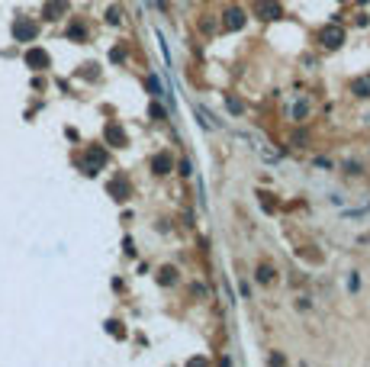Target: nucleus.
<instances>
[{"instance_id":"nucleus-1","label":"nucleus","mask_w":370,"mask_h":367,"mask_svg":"<svg viewBox=\"0 0 370 367\" xmlns=\"http://www.w3.org/2000/svg\"><path fill=\"white\" fill-rule=\"evenodd\" d=\"M251 13H255L258 20H264V23H270V20H280L283 10H280L277 0H255V3H251Z\"/></svg>"},{"instance_id":"nucleus-2","label":"nucleus","mask_w":370,"mask_h":367,"mask_svg":"<svg viewBox=\"0 0 370 367\" xmlns=\"http://www.w3.org/2000/svg\"><path fill=\"white\" fill-rule=\"evenodd\" d=\"M36 36H39V26L32 23L29 16H16L13 20V39L16 42H32Z\"/></svg>"},{"instance_id":"nucleus-3","label":"nucleus","mask_w":370,"mask_h":367,"mask_svg":"<svg viewBox=\"0 0 370 367\" xmlns=\"http://www.w3.org/2000/svg\"><path fill=\"white\" fill-rule=\"evenodd\" d=\"M103 164H107V152H103L100 145L87 148V158H84V164H81V168H84V174H87V177H93L97 171L103 168Z\"/></svg>"},{"instance_id":"nucleus-4","label":"nucleus","mask_w":370,"mask_h":367,"mask_svg":"<svg viewBox=\"0 0 370 367\" xmlns=\"http://www.w3.org/2000/svg\"><path fill=\"white\" fill-rule=\"evenodd\" d=\"M319 39H322L325 48H341V46H345V29H341L338 23H328V26H322Z\"/></svg>"},{"instance_id":"nucleus-5","label":"nucleus","mask_w":370,"mask_h":367,"mask_svg":"<svg viewBox=\"0 0 370 367\" xmlns=\"http://www.w3.org/2000/svg\"><path fill=\"white\" fill-rule=\"evenodd\" d=\"M245 23H248V16H245V10H239V7H229L222 13V29H229V32H239Z\"/></svg>"},{"instance_id":"nucleus-6","label":"nucleus","mask_w":370,"mask_h":367,"mask_svg":"<svg viewBox=\"0 0 370 367\" xmlns=\"http://www.w3.org/2000/svg\"><path fill=\"white\" fill-rule=\"evenodd\" d=\"M26 65H29L32 71H45L48 65H52V58H48L45 48H29V52H26Z\"/></svg>"},{"instance_id":"nucleus-7","label":"nucleus","mask_w":370,"mask_h":367,"mask_svg":"<svg viewBox=\"0 0 370 367\" xmlns=\"http://www.w3.org/2000/svg\"><path fill=\"white\" fill-rule=\"evenodd\" d=\"M68 13V0H45V7H42V16L45 20H58V16Z\"/></svg>"},{"instance_id":"nucleus-8","label":"nucleus","mask_w":370,"mask_h":367,"mask_svg":"<svg viewBox=\"0 0 370 367\" xmlns=\"http://www.w3.org/2000/svg\"><path fill=\"white\" fill-rule=\"evenodd\" d=\"M103 138H107L113 148H123L126 145V132L116 126V122H107V129H103Z\"/></svg>"},{"instance_id":"nucleus-9","label":"nucleus","mask_w":370,"mask_h":367,"mask_svg":"<svg viewBox=\"0 0 370 367\" xmlns=\"http://www.w3.org/2000/svg\"><path fill=\"white\" fill-rule=\"evenodd\" d=\"M109 197H113L116 203H126V200H129V181H126V177H116V181L109 184Z\"/></svg>"},{"instance_id":"nucleus-10","label":"nucleus","mask_w":370,"mask_h":367,"mask_svg":"<svg viewBox=\"0 0 370 367\" xmlns=\"http://www.w3.org/2000/svg\"><path fill=\"white\" fill-rule=\"evenodd\" d=\"M351 93H354L357 100H370V74H361L351 81Z\"/></svg>"},{"instance_id":"nucleus-11","label":"nucleus","mask_w":370,"mask_h":367,"mask_svg":"<svg viewBox=\"0 0 370 367\" xmlns=\"http://www.w3.org/2000/svg\"><path fill=\"white\" fill-rule=\"evenodd\" d=\"M171 164H174V161H171V152H158L152 158V171L158 177H161V174H171Z\"/></svg>"},{"instance_id":"nucleus-12","label":"nucleus","mask_w":370,"mask_h":367,"mask_svg":"<svg viewBox=\"0 0 370 367\" xmlns=\"http://www.w3.org/2000/svg\"><path fill=\"white\" fill-rule=\"evenodd\" d=\"M255 277H258V283H264V287H267V283H274V280H277V271L270 268V264H261Z\"/></svg>"},{"instance_id":"nucleus-13","label":"nucleus","mask_w":370,"mask_h":367,"mask_svg":"<svg viewBox=\"0 0 370 367\" xmlns=\"http://www.w3.org/2000/svg\"><path fill=\"white\" fill-rule=\"evenodd\" d=\"M158 283H161V287H168V283H177V268H161L158 271Z\"/></svg>"},{"instance_id":"nucleus-14","label":"nucleus","mask_w":370,"mask_h":367,"mask_svg":"<svg viewBox=\"0 0 370 367\" xmlns=\"http://www.w3.org/2000/svg\"><path fill=\"white\" fill-rule=\"evenodd\" d=\"M68 39H74V42H84V39H87V29H84L81 23H71V26H68Z\"/></svg>"},{"instance_id":"nucleus-15","label":"nucleus","mask_w":370,"mask_h":367,"mask_svg":"<svg viewBox=\"0 0 370 367\" xmlns=\"http://www.w3.org/2000/svg\"><path fill=\"white\" fill-rule=\"evenodd\" d=\"M225 107H229V110H232V113H235V116H241V113H245V103H241L239 97H232V93H229V97H225Z\"/></svg>"},{"instance_id":"nucleus-16","label":"nucleus","mask_w":370,"mask_h":367,"mask_svg":"<svg viewBox=\"0 0 370 367\" xmlns=\"http://www.w3.org/2000/svg\"><path fill=\"white\" fill-rule=\"evenodd\" d=\"M107 23L109 26H119V23H123V10H119V7H109L107 10Z\"/></svg>"},{"instance_id":"nucleus-17","label":"nucleus","mask_w":370,"mask_h":367,"mask_svg":"<svg viewBox=\"0 0 370 367\" xmlns=\"http://www.w3.org/2000/svg\"><path fill=\"white\" fill-rule=\"evenodd\" d=\"M107 332H109V335H116V338H126L123 322H116V319H109V322H107Z\"/></svg>"},{"instance_id":"nucleus-18","label":"nucleus","mask_w":370,"mask_h":367,"mask_svg":"<svg viewBox=\"0 0 370 367\" xmlns=\"http://www.w3.org/2000/svg\"><path fill=\"white\" fill-rule=\"evenodd\" d=\"M145 84H148V91H152L154 97H161V81H158L154 74H148V77H145Z\"/></svg>"},{"instance_id":"nucleus-19","label":"nucleus","mask_w":370,"mask_h":367,"mask_svg":"<svg viewBox=\"0 0 370 367\" xmlns=\"http://www.w3.org/2000/svg\"><path fill=\"white\" fill-rule=\"evenodd\" d=\"M306 113H309V103H306V100H300V103L293 107V119H306Z\"/></svg>"},{"instance_id":"nucleus-20","label":"nucleus","mask_w":370,"mask_h":367,"mask_svg":"<svg viewBox=\"0 0 370 367\" xmlns=\"http://www.w3.org/2000/svg\"><path fill=\"white\" fill-rule=\"evenodd\" d=\"M148 116H152V119H164L168 113H164V107H161V103H152V107H148Z\"/></svg>"},{"instance_id":"nucleus-21","label":"nucleus","mask_w":370,"mask_h":367,"mask_svg":"<svg viewBox=\"0 0 370 367\" xmlns=\"http://www.w3.org/2000/svg\"><path fill=\"white\" fill-rule=\"evenodd\" d=\"M109 61H116V65H119V61H126V48H123V46H116L113 52H109Z\"/></svg>"},{"instance_id":"nucleus-22","label":"nucleus","mask_w":370,"mask_h":367,"mask_svg":"<svg viewBox=\"0 0 370 367\" xmlns=\"http://www.w3.org/2000/svg\"><path fill=\"white\" fill-rule=\"evenodd\" d=\"M345 174H361V161H345Z\"/></svg>"},{"instance_id":"nucleus-23","label":"nucleus","mask_w":370,"mask_h":367,"mask_svg":"<svg viewBox=\"0 0 370 367\" xmlns=\"http://www.w3.org/2000/svg\"><path fill=\"white\" fill-rule=\"evenodd\" d=\"M180 174H184V177H190V174H193V164H190V158H184V161H180Z\"/></svg>"},{"instance_id":"nucleus-24","label":"nucleus","mask_w":370,"mask_h":367,"mask_svg":"<svg viewBox=\"0 0 370 367\" xmlns=\"http://www.w3.org/2000/svg\"><path fill=\"white\" fill-rule=\"evenodd\" d=\"M361 245H370V235H361Z\"/></svg>"}]
</instances>
